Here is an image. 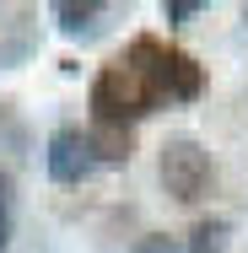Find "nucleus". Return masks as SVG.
<instances>
[{"label":"nucleus","mask_w":248,"mask_h":253,"mask_svg":"<svg viewBox=\"0 0 248 253\" xmlns=\"http://www.w3.org/2000/svg\"><path fill=\"white\" fill-rule=\"evenodd\" d=\"M54 16H59V33H92L98 27V16H102V5H92V0H59L54 5Z\"/></svg>","instance_id":"obj_5"},{"label":"nucleus","mask_w":248,"mask_h":253,"mask_svg":"<svg viewBox=\"0 0 248 253\" xmlns=\"http://www.w3.org/2000/svg\"><path fill=\"white\" fill-rule=\"evenodd\" d=\"M227 248H232V226L227 221H199L189 232V243H184V253H227Z\"/></svg>","instance_id":"obj_6"},{"label":"nucleus","mask_w":248,"mask_h":253,"mask_svg":"<svg viewBox=\"0 0 248 253\" xmlns=\"http://www.w3.org/2000/svg\"><path fill=\"white\" fill-rule=\"evenodd\" d=\"M11 248V210H0V253Z\"/></svg>","instance_id":"obj_10"},{"label":"nucleus","mask_w":248,"mask_h":253,"mask_svg":"<svg viewBox=\"0 0 248 253\" xmlns=\"http://www.w3.org/2000/svg\"><path fill=\"white\" fill-rule=\"evenodd\" d=\"M44 162H49V178H54V183H81V178L98 167V162H92V146H87L81 129H54Z\"/></svg>","instance_id":"obj_2"},{"label":"nucleus","mask_w":248,"mask_h":253,"mask_svg":"<svg viewBox=\"0 0 248 253\" xmlns=\"http://www.w3.org/2000/svg\"><path fill=\"white\" fill-rule=\"evenodd\" d=\"M130 253H184V243H178V237H167V232H146Z\"/></svg>","instance_id":"obj_7"},{"label":"nucleus","mask_w":248,"mask_h":253,"mask_svg":"<svg viewBox=\"0 0 248 253\" xmlns=\"http://www.w3.org/2000/svg\"><path fill=\"white\" fill-rule=\"evenodd\" d=\"M243 22H248V11H243Z\"/></svg>","instance_id":"obj_11"},{"label":"nucleus","mask_w":248,"mask_h":253,"mask_svg":"<svg viewBox=\"0 0 248 253\" xmlns=\"http://www.w3.org/2000/svg\"><path fill=\"white\" fill-rule=\"evenodd\" d=\"M156 172H162V189H167L178 205L205 200V194H210V183H216V162H210V151H205L199 140H189V135H178V140H167V146H162Z\"/></svg>","instance_id":"obj_1"},{"label":"nucleus","mask_w":248,"mask_h":253,"mask_svg":"<svg viewBox=\"0 0 248 253\" xmlns=\"http://www.w3.org/2000/svg\"><path fill=\"white\" fill-rule=\"evenodd\" d=\"M87 146H92V162H108V167H124L135 140H130V124H92L87 129Z\"/></svg>","instance_id":"obj_4"},{"label":"nucleus","mask_w":248,"mask_h":253,"mask_svg":"<svg viewBox=\"0 0 248 253\" xmlns=\"http://www.w3.org/2000/svg\"><path fill=\"white\" fill-rule=\"evenodd\" d=\"M11 194H16V183H11V172H0V210H11Z\"/></svg>","instance_id":"obj_9"},{"label":"nucleus","mask_w":248,"mask_h":253,"mask_svg":"<svg viewBox=\"0 0 248 253\" xmlns=\"http://www.w3.org/2000/svg\"><path fill=\"white\" fill-rule=\"evenodd\" d=\"M162 16H167V22H189V16H199V0H167Z\"/></svg>","instance_id":"obj_8"},{"label":"nucleus","mask_w":248,"mask_h":253,"mask_svg":"<svg viewBox=\"0 0 248 253\" xmlns=\"http://www.w3.org/2000/svg\"><path fill=\"white\" fill-rule=\"evenodd\" d=\"M156 86H162V102H195L199 86H205V70L195 65V54L167 49V54H162V76H156Z\"/></svg>","instance_id":"obj_3"}]
</instances>
